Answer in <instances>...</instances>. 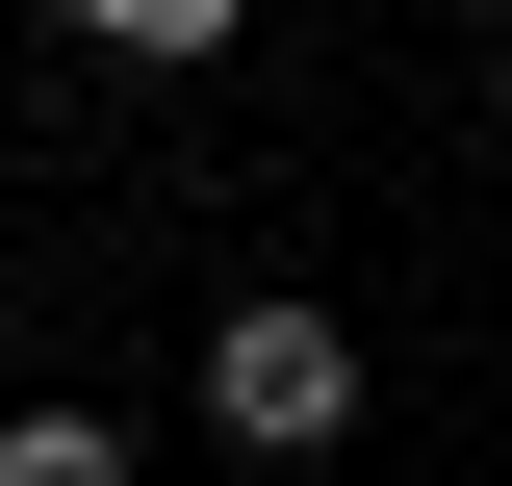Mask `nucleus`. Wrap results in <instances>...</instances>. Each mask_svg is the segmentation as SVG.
<instances>
[{
    "mask_svg": "<svg viewBox=\"0 0 512 486\" xmlns=\"http://www.w3.org/2000/svg\"><path fill=\"white\" fill-rule=\"evenodd\" d=\"M359 410V333H333V307H231V333H205V435H333Z\"/></svg>",
    "mask_w": 512,
    "mask_h": 486,
    "instance_id": "1",
    "label": "nucleus"
},
{
    "mask_svg": "<svg viewBox=\"0 0 512 486\" xmlns=\"http://www.w3.org/2000/svg\"><path fill=\"white\" fill-rule=\"evenodd\" d=\"M52 26H77V52H128V77H180V52H231L256 0H52Z\"/></svg>",
    "mask_w": 512,
    "mask_h": 486,
    "instance_id": "2",
    "label": "nucleus"
},
{
    "mask_svg": "<svg viewBox=\"0 0 512 486\" xmlns=\"http://www.w3.org/2000/svg\"><path fill=\"white\" fill-rule=\"evenodd\" d=\"M0 486H128V461H103L77 410H26V435H0Z\"/></svg>",
    "mask_w": 512,
    "mask_h": 486,
    "instance_id": "3",
    "label": "nucleus"
},
{
    "mask_svg": "<svg viewBox=\"0 0 512 486\" xmlns=\"http://www.w3.org/2000/svg\"><path fill=\"white\" fill-rule=\"evenodd\" d=\"M487 26H512V0H487Z\"/></svg>",
    "mask_w": 512,
    "mask_h": 486,
    "instance_id": "4",
    "label": "nucleus"
}]
</instances>
